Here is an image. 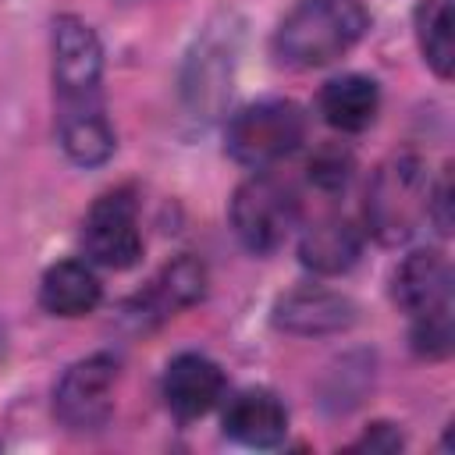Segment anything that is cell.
Instances as JSON below:
<instances>
[{
    "label": "cell",
    "instance_id": "10",
    "mask_svg": "<svg viewBox=\"0 0 455 455\" xmlns=\"http://www.w3.org/2000/svg\"><path fill=\"white\" fill-rule=\"evenodd\" d=\"M274 323L288 334H299V338L338 334V331L355 323V302L341 291H331L320 284H302V288H291L288 295L277 299Z\"/></svg>",
    "mask_w": 455,
    "mask_h": 455
},
{
    "label": "cell",
    "instance_id": "9",
    "mask_svg": "<svg viewBox=\"0 0 455 455\" xmlns=\"http://www.w3.org/2000/svg\"><path fill=\"white\" fill-rule=\"evenodd\" d=\"M235 53H238V28L228 21L210 25L196 39V50L188 53L185 75H181L185 103L196 114H203V117L220 114V107L231 92V78H235Z\"/></svg>",
    "mask_w": 455,
    "mask_h": 455
},
{
    "label": "cell",
    "instance_id": "8",
    "mask_svg": "<svg viewBox=\"0 0 455 455\" xmlns=\"http://www.w3.org/2000/svg\"><path fill=\"white\" fill-rule=\"evenodd\" d=\"M53 53V89L60 103H85L100 100V75H103V46L89 21L75 14H60L50 36Z\"/></svg>",
    "mask_w": 455,
    "mask_h": 455
},
{
    "label": "cell",
    "instance_id": "6",
    "mask_svg": "<svg viewBox=\"0 0 455 455\" xmlns=\"http://www.w3.org/2000/svg\"><path fill=\"white\" fill-rule=\"evenodd\" d=\"M114 391H117V359L103 352L85 355L71 363L57 380L53 416L75 434L100 430L114 412Z\"/></svg>",
    "mask_w": 455,
    "mask_h": 455
},
{
    "label": "cell",
    "instance_id": "2",
    "mask_svg": "<svg viewBox=\"0 0 455 455\" xmlns=\"http://www.w3.org/2000/svg\"><path fill=\"white\" fill-rule=\"evenodd\" d=\"M391 295L412 320L416 355L444 359L451 352V267L444 252H409L391 274Z\"/></svg>",
    "mask_w": 455,
    "mask_h": 455
},
{
    "label": "cell",
    "instance_id": "20",
    "mask_svg": "<svg viewBox=\"0 0 455 455\" xmlns=\"http://www.w3.org/2000/svg\"><path fill=\"white\" fill-rule=\"evenodd\" d=\"M451 167L441 171V178L434 181L430 178V196H427V220L441 231V235H451Z\"/></svg>",
    "mask_w": 455,
    "mask_h": 455
},
{
    "label": "cell",
    "instance_id": "12",
    "mask_svg": "<svg viewBox=\"0 0 455 455\" xmlns=\"http://www.w3.org/2000/svg\"><path fill=\"white\" fill-rule=\"evenodd\" d=\"M288 409L270 387H245L224 409V434L245 448H274L284 441Z\"/></svg>",
    "mask_w": 455,
    "mask_h": 455
},
{
    "label": "cell",
    "instance_id": "19",
    "mask_svg": "<svg viewBox=\"0 0 455 455\" xmlns=\"http://www.w3.org/2000/svg\"><path fill=\"white\" fill-rule=\"evenodd\" d=\"M352 171H355V160H352V153H348L341 142H327V146H320V149L309 156V181H313L320 192H327V196L345 192Z\"/></svg>",
    "mask_w": 455,
    "mask_h": 455
},
{
    "label": "cell",
    "instance_id": "21",
    "mask_svg": "<svg viewBox=\"0 0 455 455\" xmlns=\"http://www.w3.org/2000/svg\"><path fill=\"white\" fill-rule=\"evenodd\" d=\"M405 441H402V430L395 423H373L359 441L355 448H370V451H398Z\"/></svg>",
    "mask_w": 455,
    "mask_h": 455
},
{
    "label": "cell",
    "instance_id": "17",
    "mask_svg": "<svg viewBox=\"0 0 455 455\" xmlns=\"http://www.w3.org/2000/svg\"><path fill=\"white\" fill-rule=\"evenodd\" d=\"M203 291H206V267L199 259H192V256H178L146 288L142 313L153 316V320L174 316L178 309H188L192 302H199Z\"/></svg>",
    "mask_w": 455,
    "mask_h": 455
},
{
    "label": "cell",
    "instance_id": "11",
    "mask_svg": "<svg viewBox=\"0 0 455 455\" xmlns=\"http://www.w3.org/2000/svg\"><path fill=\"white\" fill-rule=\"evenodd\" d=\"M224 370L199 352H181L164 370V402L178 419H199L224 398Z\"/></svg>",
    "mask_w": 455,
    "mask_h": 455
},
{
    "label": "cell",
    "instance_id": "5",
    "mask_svg": "<svg viewBox=\"0 0 455 455\" xmlns=\"http://www.w3.org/2000/svg\"><path fill=\"white\" fill-rule=\"evenodd\" d=\"M306 142V110L291 100H256L242 107L224 132V149L235 164L267 171Z\"/></svg>",
    "mask_w": 455,
    "mask_h": 455
},
{
    "label": "cell",
    "instance_id": "7",
    "mask_svg": "<svg viewBox=\"0 0 455 455\" xmlns=\"http://www.w3.org/2000/svg\"><path fill=\"white\" fill-rule=\"evenodd\" d=\"M82 245L92 263L110 267V270H128L139 263V256H142L139 199L128 185L103 192L89 206V213L82 220Z\"/></svg>",
    "mask_w": 455,
    "mask_h": 455
},
{
    "label": "cell",
    "instance_id": "4",
    "mask_svg": "<svg viewBox=\"0 0 455 455\" xmlns=\"http://www.w3.org/2000/svg\"><path fill=\"white\" fill-rule=\"evenodd\" d=\"M299 213H302V203L295 185L270 171H252L235 188L231 210H228L238 242L256 256L281 249L288 235L299 228Z\"/></svg>",
    "mask_w": 455,
    "mask_h": 455
},
{
    "label": "cell",
    "instance_id": "1",
    "mask_svg": "<svg viewBox=\"0 0 455 455\" xmlns=\"http://www.w3.org/2000/svg\"><path fill=\"white\" fill-rule=\"evenodd\" d=\"M370 28L363 0H299L274 32V57L284 68H323L345 57Z\"/></svg>",
    "mask_w": 455,
    "mask_h": 455
},
{
    "label": "cell",
    "instance_id": "16",
    "mask_svg": "<svg viewBox=\"0 0 455 455\" xmlns=\"http://www.w3.org/2000/svg\"><path fill=\"white\" fill-rule=\"evenodd\" d=\"M100 277L82 259H60L39 281V302L53 316H85L100 306Z\"/></svg>",
    "mask_w": 455,
    "mask_h": 455
},
{
    "label": "cell",
    "instance_id": "3",
    "mask_svg": "<svg viewBox=\"0 0 455 455\" xmlns=\"http://www.w3.org/2000/svg\"><path fill=\"white\" fill-rule=\"evenodd\" d=\"M430 171L416 153H391L377 164L363 199V224L380 245L409 242L427 220Z\"/></svg>",
    "mask_w": 455,
    "mask_h": 455
},
{
    "label": "cell",
    "instance_id": "13",
    "mask_svg": "<svg viewBox=\"0 0 455 455\" xmlns=\"http://www.w3.org/2000/svg\"><path fill=\"white\" fill-rule=\"evenodd\" d=\"M359 252H363V231L341 213H327V217L313 220L299 238L302 267H309L320 277L345 274L359 259Z\"/></svg>",
    "mask_w": 455,
    "mask_h": 455
},
{
    "label": "cell",
    "instance_id": "14",
    "mask_svg": "<svg viewBox=\"0 0 455 455\" xmlns=\"http://www.w3.org/2000/svg\"><path fill=\"white\" fill-rule=\"evenodd\" d=\"M60 146L78 167H100L110 160L117 142L100 100L60 103Z\"/></svg>",
    "mask_w": 455,
    "mask_h": 455
},
{
    "label": "cell",
    "instance_id": "15",
    "mask_svg": "<svg viewBox=\"0 0 455 455\" xmlns=\"http://www.w3.org/2000/svg\"><path fill=\"white\" fill-rule=\"evenodd\" d=\"M316 107L334 132L355 135L373 124V117L380 110V89L366 75H338L320 89Z\"/></svg>",
    "mask_w": 455,
    "mask_h": 455
},
{
    "label": "cell",
    "instance_id": "18",
    "mask_svg": "<svg viewBox=\"0 0 455 455\" xmlns=\"http://www.w3.org/2000/svg\"><path fill=\"white\" fill-rule=\"evenodd\" d=\"M412 28L423 60L437 78H448L455 68V36H451V7L448 0H419L412 11Z\"/></svg>",
    "mask_w": 455,
    "mask_h": 455
}]
</instances>
